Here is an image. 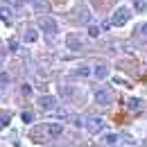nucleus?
Segmentation results:
<instances>
[{
  "label": "nucleus",
  "mask_w": 147,
  "mask_h": 147,
  "mask_svg": "<svg viewBox=\"0 0 147 147\" xmlns=\"http://www.w3.org/2000/svg\"><path fill=\"white\" fill-rule=\"evenodd\" d=\"M43 107L50 109V107H52V97H45V100H43Z\"/></svg>",
  "instance_id": "obj_6"
},
{
  "label": "nucleus",
  "mask_w": 147,
  "mask_h": 147,
  "mask_svg": "<svg viewBox=\"0 0 147 147\" xmlns=\"http://www.w3.org/2000/svg\"><path fill=\"white\" fill-rule=\"evenodd\" d=\"M140 34H143V36H147V23H145V25H140Z\"/></svg>",
  "instance_id": "obj_9"
},
{
  "label": "nucleus",
  "mask_w": 147,
  "mask_h": 147,
  "mask_svg": "<svg viewBox=\"0 0 147 147\" xmlns=\"http://www.w3.org/2000/svg\"><path fill=\"white\" fill-rule=\"evenodd\" d=\"M38 134H50V136H59L61 134V125H45V127H41V129H34V138H36Z\"/></svg>",
  "instance_id": "obj_2"
},
{
  "label": "nucleus",
  "mask_w": 147,
  "mask_h": 147,
  "mask_svg": "<svg viewBox=\"0 0 147 147\" xmlns=\"http://www.w3.org/2000/svg\"><path fill=\"white\" fill-rule=\"evenodd\" d=\"M95 75H97V77H104V75H107V68H104V66H97V68H95Z\"/></svg>",
  "instance_id": "obj_5"
},
{
  "label": "nucleus",
  "mask_w": 147,
  "mask_h": 147,
  "mask_svg": "<svg viewBox=\"0 0 147 147\" xmlns=\"http://www.w3.org/2000/svg\"><path fill=\"white\" fill-rule=\"evenodd\" d=\"M129 16H131V11H129L127 7H120V9H118V11L113 14V18H111V23L120 27V25H125V23L129 20Z\"/></svg>",
  "instance_id": "obj_1"
},
{
  "label": "nucleus",
  "mask_w": 147,
  "mask_h": 147,
  "mask_svg": "<svg viewBox=\"0 0 147 147\" xmlns=\"http://www.w3.org/2000/svg\"><path fill=\"white\" fill-rule=\"evenodd\" d=\"M88 34H91V36H97V34H100V30H97V27H91V30H88Z\"/></svg>",
  "instance_id": "obj_8"
},
{
  "label": "nucleus",
  "mask_w": 147,
  "mask_h": 147,
  "mask_svg": "<svg viewBox=\"0 0 147 147\" xmlns=\"http://www.w3.org/2000/svg\"><path fill=\"white\" fill-rule=\"evenodd\" d=\"M34 7L38 11H48V2H43V0H34Z\"/></svg>",
  "instance_id": "obj_4"
},
{
  "label": "nucleus",
  "mask_w": 147,
  "mask_h": 147,
  "mask_svg": "<svg viewBox=\"0 0 147 147\" xmlns=\"http://www.w3.org/2000/svg\"><path fill=\"white\" fill-rule=\"evenodd\" d=\"M34 38H36V32H34V30H30V32H27V41H34Z\"/></svg>",
  "instance_id": "obj_7"
},
{
  "label": "nucleus",
  "mask_w": 147,
  "mask_h": 147,
  "mask_svg": "<svg viewBox=\"0 0 147 147\" xmlns=\"http://www.w3.org/2000/svg\"><path fill=\"white\" fill-rule=\"evenodd\" d=\"M41 27H43V30H48L50 34H55V32H57V25L50 18H41Z\"/></svg>",
  "instance_id": "obj_3"
}]
</instances>
